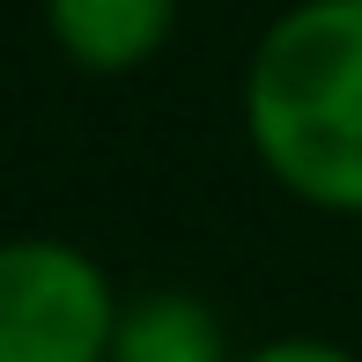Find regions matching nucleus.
Returning a JSON list of instances; mask_svg holds the SVG:
<instances>
[{
	"mask_svg": "<svg viewBox=\"0 0 362 362\" xmlns=\"http://www.w3.org/2000/svg\"><path fill=\"white\" fill-rule=\"evenodd\" d=\"M244 141L303 207L362 215V0H296L244 67Z\"/></svg>",
	"mask_w": 362,
	"mask_h": 362,
	"instance_id": "f257e3e1",
	"label": "nucleus"
},
{
	"mask_svg": "<svg viewBox=\"0 0 362 362\" xmlns=\"http://www.w3.org/2000/svg\"><path fill=\"white\" fill-rule=\"evenodd\" d=\"M119 310L126 303L81 244H0V362H111Z\"/></svg>",
	"mask_w": 362,
	"mask_h": 362,
	"instance_id": "f03ea898",
	"label": "nucleus"
},
{
	"mask_svg": "<svg viewBox=\"0 0 362 362\" xmlns=\"http://www.w3.org/2000/svg\"><path fill=\"white\" fill-rule=\"evenodd\" d=\"M52 45L89 74H134L170 45L177 0H45Z\"/></svg>",
	"mask_w": 362,
	"mask_h": 362,
	"instance_id": "7ed1b4c3",
	"label": "nucleus"
},
{
	"mask_svg": "<svg viewBox=\"0 0 362 362\" xmlns=\"http://www.w3.org/2000/svg\"><path fill=\"white\" fill-rule=\"evenodd\" d=\"M111 362H229V333L200 296L156 288V296H134L119 310Z\"/></svg>",
	"mask_w": 362,
	"mask_h": 362,
	"instance_id": "20e7f679",
	"label": "nucleus"
},
{
	"mask_svg": "<svg viewBox=\"0 0 362 362\" xmlns=\"http://www.w3.org/2000/svg\"><path fill=\"white\" fill-rule=\"evenodd\" d=\"M244 362H355L348 348H333V340H310V333H296V340H267L259 355H244Z\"/></svg>",
	"mask_w": 362,
	"mask_h": 362,
	"instance_id": "39448f33",
	"label": "nucleus"
}]
</instances>
